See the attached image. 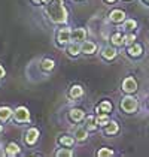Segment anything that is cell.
Returning a JSON list of instances; mask_svg holds the SVG:
<instances>
[{"instance_id": "1", "label": "cell", "mask_w": 149, "mask_h": 157, "mask_svg": "<svg viewBox=\"0 0 149 157\" xmlns=\"http://www.w3.org/2000/svg\"><path fill=\"white\" fill-rule=\"evenodd\" d=\"M46 13L49 17V20L52 23H57V24H63L67 21V11L64 8V3L63 0H51L46 3Z\"/></svg>"}, {"instance_id": "2", "label": "cell", "mask_w": 149, "mask_h": 157, "mask_svg": "<svg viewBox=\"0 0 149 157\" xmlns=\"http://www.w3.org/2000/svg\"><path fill=\"white\" fill-rule=\"evenodd\" d=\"M121 108H122V111L128 112V114H133L137 109V100L133 96H125L121 100Z\"/></svg>"}, {"instance_id": "3", "label": "cell", "mask_w": 149, "mask_h": 157, "mask_svg": "<svg viewBox=\"0 0 149 157\" xmlns=\"http://www.w3.org/2000/svg\"><path fill=\"white\" fill-rule=\"evenodd\" d=\"M13 117H15L16 123H27V121H30V112L25 106H20L13 111Z\"/></svg>"}, {"instance_id": "4", "label": "cell", "mask_w": 149, "mask_h": 157, "mask_svg": "<svg viewBox=\"0 0 149 157\" xmlns=\"http://www.w3.org/2000/svg\"><path fill=\"white\" fill-rule=\"evenodd\" d=\"M122 90H124L125 93H134L137 90V82L136 79L133 78V76H128V78H125L124 81H122Z\"/></svg>"}, {"instance_id": "5", "label": "cell", "mask_w": 149, "mask_h": 157, "mask_svg": "<svg viewBox=\"0 0 149 157\" xmlns=\"http://www.w3.org/2000/svg\"><path fill=\"white\" fill-rule=\"evenodd\" d=\"M37 139H39V130L35 129V127L28 129L27 133H25V142L28 145H35L37 142Z\"/></svg>"}, {"instance_id": "6", "label": "cell", "mask_w": 149, "mask_h": 157, "mask_svg": "<svg viewBox=\"0 0 149 157\" xmlns=\"http://www.w3.org/2000/svg\"><path fill=\"white\" fill-rule=\"evenodd\" d=\"M70 35H72V30L70 29H61V30H58V33H57V40L60 42V44H67L69 40H70Z\"/></svg>"}, {"instance_id": "7", "label": "cell", "mask_w": 149, "mask_h": 157, "mask_svg": "<svg viewBox=\"0 0 149 157\" xmlns=\"http://www.w3.org/2000/svg\"><path fill=\"white\" fill-rule=\"evenodd\" d=\"M85 37H87L85 29H74V30H72L70 39H72L73 42H82V40H85Z\"/></svg>"}, {"instance_id": "8", "label": "cell", "mask_w": 149, "mask_h": 157, "mask_svg": "<svg viewBox=\"0 0 149 157\" xmlns=\"http://www.w3.org/2000/svg\"><path fill=\"white\" fill-rule=\"evenodd\" d=\"M109 18H111L112 23H122L125 20V12L121 9H115L109 13Z\"/></svg>"}, {"instance_id": "9", "label": "cell", "mask_w": 149, "mask_h": 157, "mask_svg": "<svg viewBox=\"0 0 149 157\" xmlns=\"http://www.w3.org/2000/svg\"><path fill=\"white\" fill-rule=\"evenodd\" d=\"M96 49H97V45H96L94 42H89V40H85V42L81 45V51H82L84 54H94Z\"/></svg>"}, {"instance_id": "10", "label": "cell", "mask_w": 149, "mask_h": 157, "mask_svg": "<svg viewBox=\"0 0 149 157\" xmlns=\"http://www.w3.org/2000/svg\"><path fill=\"white\" fill-rule=\"evenodd\" d=\"M70 118L73 121H76V123H79V121H82L85 118V112L79 108H73L70 111Z\"/></svg>"}, {"instance_id": "11", "label": "cell", "mask_w": 149, "mask_h": 157, "mask_svg": "<svg viewBox=\"0 0 149 157\" xmlns=\"http://www.w3.org/2000/svg\"><path fill=\"white\" fill-rule=\"evenodd\" d=\"M96 111L99 114H109V112H112V103L109 100H103L99 106L96 108Z\"/></svg>"}, {"instance_id": "12", "label": "cell", "mask_w": 149, "mask_h": 157, "mask_svg": "<svg viewBox=\"0 0 149 157\" xmlns=\"http://www.w3.org/2000/svg\"><path fill=\"white\" fill-rule=\"evenodd\" d=\"M104 127H106V129H104V133H106V135H115V133H118V130H119L118 123H116V121H111V120H109V123H107Z\"/></svg>"}, {"instance_id": "13", "label": "cell", "mask_w": 149, "mask_h": 157, "mask_svg": "<svg viewBox=\"0 0 149 157\" xmlns=\"http://www.w3.org/2000/svg\"><path fill=\"white\" fill-rule=\"evenodd\" d=\"M13 111L8 106H2L0 108V121H8L11 117H12Z\"/></svg>"}, {"instance_id": "14", "label": "cell", "mask_w": 149, "mask_h": 157, "mask_svg": "<svg viewBox=\"0 0 149 157\" xmlns=\"http://www.w3.org/2000/svg\"><path fill=\"white\" fill-rule=\"evenodd\" d=\"M74 138H76L78 141H85L88 138L87 127H78V129L74 130Z\"/></svg>"}, {"instance_id": "15", "label": "cell", "mask_w": 149, "mask_h": 157, "mask_svg": "<svg viewBox=\"0 0 149 157\" xmlns=\"http://www.w3.org/2000/svg\"><path fill=\"white\" fill-rule=\"evenodd\" d=\"M142 52H143V48H142V45H139V44H133V45L128 47V54H130L131 57H137V56H140Z\"/></svg>"}, {"instance_id": "16", "label": "cell", "mask_w": 149, "mask_h": 157, "mask_svg": "<svg viewBox=\"0 0 149 157\" xmlns=\"http://www.w3.org/2000/svg\"><path fill=\"white\" fill-rule=\"evenodd\" d=\"M103 57L106 59V60H113L115 57H116V49L113 48V47H106V48L103 49Z\"/></svg>"}, {"instance_id": "17", "label": "cell", "mask_w": 149, "mask_h": 157, "mask_svg": "<svg viewBox=\"0 0 149 157\" xmlns=\"http://www.w3.org/2000/svg\"><path fill=\"white\" fill-rule=\"evenodd\" d=\"M20 153V145L15 144V142H9L6 145V154L8 156H16Z\"/></svg>"}, {"instance_id": "18", "label": "cell", "mask_w": 149, "mask_h": 157, "mask_svg": "<svg viewBox=\"0 0 149 157\" xmlns=\"http://www.w3.org/2000/svg\"><path fill=\"white\" fill-rule=\"evenodd\" d=\"M111 42L115 45V47H121V45H124V35L122 33H115V35H112L111 37Z\"/></svg>"}, {"instance_id": "19", "label": "cell", "mask_w": 149, "mask_h": 157, "mask_svg": "<svg viewBox=\"0 0 149 157\" xmlns=\"http://www.w3.org/2000/svg\"><path fill=\"white\" fill-rule=\"evenodd\" d=\"M82 94H84V88L81 85H73L70 88V97L72 99H79V97H82Z\"/></svg>"}, {"instance_id": "20", "label": "cell", "mask_w": 149, "mask_h": 157, "mask_svg": "<svg viewBox=\"0 0 149 157\" xmlns=\"http://www.w3.org/2000/svg\"><path fill=\"white\" fill-rule=\"evenodd\" d=\"M85 127H87V130H91V132L97 129V123H96V118H94L93 115L87 117V120H85Z\"/></svg>"}, {"instance_id": "21", "label": "cell", "mask_w": 149, "mask_h": 157, "mask_svg": "<svg viewBox=\"0 0 149 157\" xmlns=\"http://www.w3.org/2000/svg\"><path fill=\"white\" fill-rule=\"evenodd\" d=\"M67 51H69L70 56H78V54L81 52V45H79V42H72V44L69 45Z\"/></svg>"}, {"instance_id": "22", "label": "cell", "mask_w": 149, "mask_h": 157, "mask_svg": "<svg viewBox=\"0 0 149 157\" xmlns=\"http://www.w3.org/2000/svg\"><path fill=\"white\" fill-rule=\"evenodd\" d=\"M96 123H97V126H106V124L109 123L107 114H99L97 118H96Z\"/></svg>"}, {"instance_id": "23", "label": "cell", "mask_w": 149, "mask_h": 157, "mask_svg": "<svg viewBox=\"0 0 149 157\" xmlns=\"http://www.w3.org/2000/svg\"><path fill=\"white\" fill-rule=\"evenodd\" d=\"M136 27H137V23L134 21V20H125L124 27H122V29H124L125 32H131V30H134Z\"/></svg>"}, {"instance_id": "24", "label": "cell", "mask_w": 149, "mask_h": 157, "mask_svg": "<svg viewBox=\"0 0 149 157\" xmlns=\"http://www.w3.org/2000/svg\"><path fill=\"white\" fill-rule=\"evenodd\" d=\"M54 66H55V63H54V60H51V59L42 60V69L43 71H51V69H54Z\"/></svg>"}, {"instance_id": "25", "label": "cell", "mask_w": 149, "mask_h": 157, "mask_svg": "<svg viewBox=\"0 0 149 157\" xmlns=\"http://www.w3.org/2000/svg\"><path fill=\"white\" fill-rule=\"evenodd\" d=\"M60 144L66 145V147H72L74 144V138H72V136H61L60 138Z\"/></svg>"}, {"instance_id": "26", "label": "cell", "mask_w": 149, "mask_h": 157, "mask_svg": "<svg viewBox=\"0 0 149 157\" xmlns=\"http://www.w3.org/2000/svg\"><path fill=\"white\" fill-rule=\"evenodd\" d=\"M134 40H136V35H133V33H128V35H125L124 36V44L125 45H133L134 44Z\"/></svg>"}, {"instance_id": "27", "label": "cell", "mask_w": 149, "mask_h": 157, "mask_svg": "<svg viewBox=\"0 0 149 157\" xmlns=\"http://www.w3.org/2000/svg\"><path fill=\"white\" fill-rule=\"evenodd\" d=\"M113 154H115V153H113L112 150H109V148H101L99 153H97V156L99 157H106V156L111 157V156H113Z\"/></svg>"}, {"instance_id": "28", "label": "cell", "mask_w": 149, "mask_h": 157, "mask_svg": "<svg viewBox=\"0 0 149 157\" xmlns=\"http://www.w3.org/2000/svg\"><path fill=\"white\" fill-rule=\"evenodd\" d=\"M57 156H67V157H70V156H73V153H72V150H58L57 151Z\"/></svg>"}, {"instance_id": "29", "label": "cell", "mask_w": 149, "mask_h": 157, "mask_svg": "<svg viewBox=\"0 0 149 157\" xmlns=\"http://www.w3.org/2000/svg\"><path fill=\"white\" fill-rule=\"evenodd\" d=\"M5 69H3V66H2V64H0V78H3V76H5Z\"/></svg>"}, {"instance_id": "30", "label": "cell", "mask_w": 149, "mask_h": 157, "mask_svg": "<svg viewBox=\"0 0 149 157\" xmlns=\"http://www.w3.org/2000/svg\"><path fill=\"white\" fill-rule=\"evenodd\" d=\"M142 2H143L145 5H148V6H149V0H142Z\"/></svg>"}, {"instance_id": "31", "label": "cell", "mask_w": 149, "mask_h": 157, "mask_svg": "<svg viewBox=\"0 0 149 157\" xmlns=\"http://www.w3.org/2000/svg\"><path fill=\"white\" fill-rule=\"evenodd\" d=\"M35 3H42V0H33Z\"/></svg>"}, {"instance_id": "32", "label": "cell", "mask_w": 149, "mask_h": 157, "mask_svg": "<svg viewBox=\"0 0 149 157\" xmlns=\"http://www.w3.org/2000/svg\"><path fill=\"white\" fill-rule=\"evenodd\" d=\"M48 2H51V0H42V3H48Z\"/></svg>"}, {"instance_id": "33", "label": "cell", "mask_w": 149, "mask_h": 157, "mask_svg": "<svg viewBox=\"0 0 149 157\" xmlns=\"http://www.w3.org/2000/svg\"><path fill=\"white\" fill-rule=\"evenodd\" d=\"M106 2H109V3H113V2H115V0H106Z\"/></svg>"}, {"instance_id": "34", "label": "cell", "mask_w": 149, "mask_h": 157, "mask_svg": "<svg viewBox=\"0 0 149 157\" xmlns=\"http://www.w3.org/2000/svg\"><path fill=\"white\" fill-rule=\"evenodd\" d=\"M2 130H3V127H2V126H0V132H2Z\"/></svg>"}, {"instance_id": "35", "label": "cell", "mask_w": 149, "mask_h": 157, "mask_svg": "<svg viewBox=\"0 0 149 157\" xmlns=\"http://www.w3.org/2000/svg\"><path fill=\"white\" fill-rule=\"evenodd\" d=\"M148 106H149V100H148Z\"/></svg>"}]
</instances>
